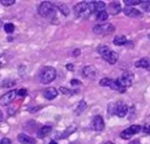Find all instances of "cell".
I'll return each mask as SVG.
<instances>
[{
	"mask_svg": "<svg viewBox=\"0 0 150 144\" xmlns=\"http://www.w3.org/2000/svg\"><path fill=\"white\" fill-rule=\"evenodd\" d=\"M38 13L42 18H53L56 14V6L49 1H43L38 7Z\"/></svg>",
	"mask_w": 150,
	"mask_h": 144,
	"instance_id": "obj_1",
	"label": "cell"
},
{
	"mask_svg": "<svg viewBox=\"0 0 150 144\" xmlns=\"http://www.w3.org/2000/svg\"><path fill=\"white\" fill-rule=\"evenodd\" d=\"M97 52L100 53V55L110 64H115L117 62V59H118V55L117 53H115L114 50H111L109 47L107 46H100Z\"/></svg>",
	"mask_w": 150,
	"mask_h": 144,
	"instance_id": "obj_2",
	"label": "cell"
},
{
	"mask_svg": "<svg viewBox=\"0 0 150 144\" xmlns=\"http://www.w3.org/2000/svg\"><path fill=\"white\" fill-rule=\"evenodd\" d=\"M39 77H40L41 83H43V84L50 83L56 78V70L53 67H45L41 69Z\"/></svg>",
	"mask_w": 150,
	"mask_h": 144,
	"instance_id": "obj_3",
	"label": "cell"
},
{
	"mask_svg": "<svg viewBox=\"0 0 150 144\" xmlns=\"http://www.w3.org/2000/svg\"><path fill=\"white\" fill-rule=\"evenodd\" d=\"M93 30H94L95 34L107 35V34L112 33V32L115 30V27H114V25H111V23H102V25H96V26H94Z\"/></svg>",
	"mask_w": 150,
	"mask_h": 144,
	"instance_id": "obj_4",
	"label": "cell"
},
{
	"mask_svg": "<svg viewBox=\"0 0 150 144\" xmlns=\"http://www.w3.org/2000/svg\"><path fill=\"white\" fill-rule=\"evenodd\" d=\"M117 82L123 87V88H128L134 82V74L131 71H124L118 78H117Z\"/></svg>",
	"mask_w": 150,
	"mask_h": 144,
	"instance_id": "obj_5",
	"label": "cell"
},
{
	"mask_svg": "<svg viewBox=\"0 0 150 144\" xmlns=\"http://www.w3.org/2000/svg\"><path fill=\"white\" fill-rule=\"evenodd\" d=\"M141 130H142V126H141V125L134 124V125H131V126L127 128L125 130H123V131L121 132V137H122L123 139H128V138H130L132 135L138 133Z\"/></svg>",
	"mask_w": 150,
	"mask_h": 144,
	"instance_id": "obj_6",
	"label": "cell"
},
{
	"mask_svg": "<svg viewBox=\"0 0 150 144\" xmlns=\"http://www.w3.org/2000/svg\"><path fill=\"white\" fill-rule=\"evenodd\" d=\"M88 8L89 13H98L102 11H105V4L103 1H88Z\"/></svg>",
	"mask_w": 150,
	"mask_h": 144,
	"instance_id": "obj_7",
	"label": "cell"
},
{
	"mask_svg": "<svg viewBox=\"0 0 150 144\" xmlns=\"http://www.w3.org/2000/svg\"><path fill=\"white\" fill-rule=\"evenodd\" d=\"M16 96V90H9L7 92H5L1 97H0V105H8Z\"/></svg>",
	"mask_w": 150,
	"mask_h": 144,
	"instance_id": "obj_8",
	"label": "cell"
},
{
	"mask_svg": "<svg viewBox=\"0 0 150 144\" xmlns=\"http://www.w3.org/2000/svg\"><path fill=\"white\" fill-rule=\"evenodd\" d=\"M82 75H83V77H86V78L93 80V78L96 77L97 70H96V68H95L94 66H86V67L82 68Z\"/></svg>",
	"mask_w": 150,
	"mask_h": 144,
	"instance_id": "obj_9",
	"label": "cell"
},
{
	"mask_svg": "<svg viewBox=\"0 0 150 144\" xmlns=\"http://www.w3.org/2000/svg\"><path fill=\"white\" fill-rule=\"evenodd\" d=\"M91 129L95 131H102L104 129V121H103L102 116H100V115L94 116V118L91 121Z\"/></svg>",
	"mask_w": 150,
	"mask_h": 144,
	"instance_id": "obj_10",
	"label": "cell"
},
{
	"mask_svg": "<svg viewBox=\"0 0 150 144\" xmlns=\"http://www.w3.org/2000/svg\"><path fill=\"white\" fill-rule=\"evenodd\" d=\"M86 12H89V8H88V1H81V2H79L77 5L74 6V13H75L77 16L84 14Z\"/></svg>",
	"mask_w": 150,
	"mask_h": 144,
	"instance_id": "obj_11",
	"label": "cell"
},
{
	"mask_svg": "<svg viewBox=\"0 0 150 144\" xmlns=\"http://www.w3.org/2000/svg\"><path fill=\"white\" fill-rule=\"evenodd\" d=\"M57 95H59V90H56V89L53 88V87H48V88H46V89L43 90V96H45L47 100H49V101L54 100Z\"/></svg>",
	"mask_w": 150,
	"mask_h": 144,
	"instance_id": "obj_12",
	"label": "cell"
},
{
	"mask_svg": "<svg viewBox=\"0 0 150 144\" xmlns=\"http://www.w3.org/2000/svg\"><path fill=\"white\" fill-rule=\"evenodd\" d=\"M115 114L118 116V117H124L127 114H128V107L122 103V102H118L116 103V110H115Z\"/></svg>",
	"mask_w": 150,
	"mask_h": 144,
	"instance_id": "obj_13",
	"label": "cell"
},
{
	"mask_svg": "<svg viewBox=\"0 0 150 144\" xmlns=\"http://www.w3.org/2000/svg\"><path fill=\"white\" fill-rule=\"evenodd\" d=\"M121 5H120V2H117V1H112V2H110L109 4V6H108V14H111V15H116V14H118L120 12H121Z\"/></svg>",
	"mask_w": 150,
	"mask_h": 144,
	"instance_id": "obj_14",
	"label": "cell"
},
{
	"mask_svg": "<svg viewBox=\"0 0 150 144\" xmlns=\"http://www.w3.org/2000/svg\"><path fill=\"white\" fill-rule=\"evenodd\" d=\"M123 12H124V14L127 16H130V18H139L142 15L138 9H136L134 7H130V6H125V8L123 9Z\"/></svg>",
	"mask_w": 150,
	"mask_h": 144,
	"instance_id": "obj_15",
	"label": "cell"
},
{
	"mask_svg": "<svg viewBox=\"0 0 150 144\" xmlns=\"http://www.w3.org/2000/svg\"><path fill=\"white\" fill-rule=\"evenodd\" d=\"M18 140L22 144H36L35 138L26 135V133H19L18 135Z\"/></svg>",
	"mask_w": 150,
	"mask_h": 144,
	"instance_id": "obj_16",
	"label": "cell"
},
{
	"mask_svg": "<svg viewBox=\"0 0 150 144\" xmlns=\"http://www.w3.org/2000/svg\"><path fill=\"white\" fill-rule=\"evenodd\" d=\"M50 131H52V126H49V125H43V126L39 128V130L36 131L38 138H45Z\"/></svg>",
	"mask_w": 150,
	"mask_h": 144,
	"instance_id": "obj_17",
	"label": "cell"
},
{
	"mask_svg": "<svg viewBox=\"0 0 150 144\" xmlns=\"http://www.w3.org/2000/svg\"><path fill=\"white\" fill-rule=\"evenodd\" d=\"M135 67L136 68H144V69H149L150 70V60L146 59V57H143V59L138 60L135 63Z\"/></svg>",
	"mask_w": 150,
	"mask_h": 144,
	"instance_id": "obj_18",
	"label": "cell"
},
{
	"mask_svg": "<svg viewBox=\"0 0 150 144\" xmlns=\"http://www.w3.org/2000/svg\"><path fill=\"white\" fill-rule=\"evenodd\" d=\"M86 109H87V103L84 101H80L77 107H76V109L74 110V112H75V115H81L82 112H84Z\"/></svg>",
	"mask_w": 150,
	"mask_h": 144,
	"instance_id": "obj_19",
	"label": "cell"
},
{
	"mask_svg": "<svg viewBox=\"0 0 150 144\" xmlns=\"http://www.w3.org/2000/svg\"><path fill=\"white\" fill-rule=\"evenodd\" d=\"M127 43V37L124 35H116L114 37V44L116 46H123Z\"/></svg>",
	"mask_w": 150,
	"mask_h": 144,
	"instance_id": "obj_20",
	"label": "cell"
},
{
	"mask_svg": "<svg viewBox=\"0 0 150 144\" xmlns=\"http://www.w3.org/2000/svg\"><path fill=\"white\" fill-rule=\"evenodd\" d=\"M108 16H109V14L107 11H102V12L96 13V20L97 21H105L108 19Z\"/></svg>",
	"mask_w": 150,
	"mask_h": 144,
	"instance_id": "obj_21",
	"label": "cell"
},
{
	"mask_svg": "<svg viewBox=\"0 0 150 144\" xmlns=\"http://www.w3.org/2000/svg\"><path fill=\"white\" fill-rule=\"evenodd\" d=\"M59 9H60V12L63 14V15H69V8H68V6L67 5H63V4H59L57 6H56Z\"/></svg>",
	"mask_w": 150,
	"mask_h": 144,
	"instance_id": "obj_22",
	"label": "cell"
},
{
	"mask_svg": "<svg viewBox=\"0 0 150 144\" xmlns=\"http://www.w3.org/2000/svg\"><path fill=\"white\" fill-rule=\"evenodd\" d=\"M4 29H5L6 33L12 34V33L14 32V25H13V23H5V25H4Z\"/></svg>",
	"mask_w": 150,
	"mask_h": 144,
	"instance_id": "obj_23",
	"label": "cell"
},
{
	"mask_svg": "<svg viewBox=\"0 0 150 144\" xmlns=\"http://www.w3.org/2000/svg\"><path fill=\"white\" fill-rule=\"evenodd\" d=\"M139 5L145 12H150V1H141Z\"/></svg>",
	"mask_w": 150,
	"mask_h": 144,
	"instance_id": "obj_24",
	"label": "cell"
},
{
	"mask_svg": "<svg viewBox=\"0 0 150 144\" xmlns=\"http://www.w3.org/2000/svg\"><path fill=\"white\" fill-rule=\"evenodd\" d=\"M110 82H111V78L104 77V78H102V80L100 81V85H102V87H109Z\"/></svg>",
	"mask_w": 150,
	"mask_h": 144,
	"instance_id": "obj_25",
	"label": "cell"
},
{
	"mask_svg": "<svg viewBox=\"0 0 150 144\" xmlns=\"http://www.w3.org/2000/svg\"><path fill=\"white\" fill-rule=\"evenodd\" d=\"M125 4H127V6H132V5H139L141 4V1L139 0H125L124 1Z\"/></svg>",
	"mask_w": 150,
	"mask_h": 144,
	"instance_id": "obj_26",
	"label": "cell"
},
{
	"mask_svg": "<svg viewBox=\"0 0 150 144\" xmlns=\"http://www.w3.org/2000/svg\"><path fill=\"white\" fill-rule=\"evenodd\" d=\"M15 2V0H1V5L2 6H12Z\"/></svg>",
	"mask_w": 150,
	"mask_h": 144,
	"instance_id": "obj_27",
	"label": "cell"
},
{
	"mask_svg": "<svg viewBox=\"0 0 150 144\" xmlns=\"http://www.w3.org/2000/svg\"><path fill=\"white\" fill-rule=\"evenodd\" d=\"M16 95L18 96H26L27 95V89H25V88H22V89H19V90H16Z\"/></svg>",
	"mask_w": 150,
	"mask_h": 144,
	"instance_id": "obj_28",
	"label": "cell"
},
{
	"mask_svg": "<svg viewBox=\"0 0 150 144\" xmlns=\"http://www.w3.org/2000/svg\"><path fill=\"white\" fill-rule=\"evenodd\" d=\"M14 84H15V82H14V81H11V82H9V81H7V82H4L1 85H2L4 88H6V87H12V85H14Z\"/></svg>",
	"mask_w": 150,
	"mask_h": 144,
	"instance_id": "obj_29",
	"label": "cell"
},
{
	"mask_svg": "<svg viewBox=\"0 0 150 144\" xmlns=\"http://www.w3.org/2000/svg\"><path fill=\"white\" fill-rule=\"evenodd\" d=\"M142 130H143L145 133L150 135V124H146V125H144V126L142 128Z\"/></svg>",
	"mask_w": 150,
	"mask_h": 144,
	"instance_id": "obj_30",
	"label": "cell"
},
{
	"mask_svg": "<svg viewBox=\"0 0 150 144\" xmlns=\"http://www.w3.org/2000/svg\"><path fill=\"white\" fill-rule=\"evenodd\" d=\"M59 90H60L62 94H64V95H69V94H70V92H69V89H67V88H63V87H61Z\"/></svg>",
	"mask_w": 150,
	"mask_h": 144,
	"instance_id": "obj_31",
	"label": "cell"
},
{
	"mask_svg": "<svg viewBox=\"0 0 150 144\" xmlns=\"http://www.w3.org/2000/svg\"><path fill=\"white\" fill-rule=\"evenodd\" d=\"M0 144H11V139L9 138H2V139H0Z\"/></svg>",
	"mask_w": 150,
	"mask_h": 144,
	"instance_id": "obj_32",
	"label": "cell"
},
{
	"mask_svg": "<svg viewBox=\"0 0 150 144\" xmlns=\"http://www.w3.org/2000/svg\"><path fill=\"white\" fill-rule=\"evenodd\" d=\"M80 55V49H74L73 50V56H79Z\"/></svg>",
	"mask_w": 150,
	"mask_h": 144,
	"instance_id": "obj_33",
	"label": "cell"
},
{
	"mask_svg": "<svg viewBox=\"0 0 150 144\" xmlns=\"http://www.w3.org/2000/svg\"><path fill=\"white\" fill-rule=\"evenodd\" d=\"M40 109V107H35V108H30V109H28L30 112H35V111H38Z\"/></svg>",
	"mask_w": 150,
	"mask_h": 144,
	"instance_id": "obj_34",
	"label": "cell"
},
{
	"mask_svg": "<svg viewBox=\"0 0 150 144\" xmlns=\"http://www.w3.org/2000/svg\"><path fill=\"white\" fill-rule=\"evenodd\" d=\"M70 83H71L73 85H75V84H80L81 82H80L79 80H71V82H70Z\"/></svg>",
	"mask_w": 150,
	"mask_h": 144,
	"instance_id": "obj_35",
	"label": "cell"
},
{
	"mask_svg": "<svg viewBox=\"0 0 150 144\" xmlns=\"http://www.w3.org/2000/svg\"><path fill=\"white\" fill-rule=\"evenodd\" d=\"M129 144H141V143H139V140H138V139H135V140H131Z\"/></svg>",
	"mask_w": 150,
	"mask_h": 144,
	"instance_id": "obj_36",
	"label": "cell"
},
{
	"mask_svg": "<svg viewBox=\"0 0 150 144\" xmlns=\"http://www.w3.org/2000/svg\"><path fill=\"white\" fill-rule=\"evenodd\" d=\"M2 118H4V115H2V111L0 110V122L2 121Z\"/></svg>",
	"mask_w": 150,
	"mask_h": 144,
	"instance_id": "obj_37",
	"label": "cell"
},
{
	"mask_svg": "<svg viewBox=\"0 0 150 144\" xmlns=\"http://www.w3.org/2000/svg\"><path fill=\"white\" fill-rule=\"evenodd\" d=\"M67 69L71 70V69H73V66H71V64H68V66H67Z\"/></svg>",
	"mask_w": 150,
	"mask_h": 144,
	"instance_id": "obj_38",
	"label": "cell"
},
{
	"mask_svg": "<svg viewBox=\"0 0 150 144\" xmlns=\"http://www.w3.org/2000/svg\"><path fill=\"white\" fill-rule=\"evenodd\" d=\"M49 144H57V143H56L55 140H50V142H49Z\"/></svg>",
	"mask_w": 150,
	"mask_h": 144,
	"instance_id": "obj_39",
	"label": "cell"
},
{
	"mask_svg": "<svg viewBox=\"0 0 150 144\" xmlns=\"http://www.w3.org/2000/svg\"><path fill=\"white\" fill-rule=\"evenodd\" d=\"M104 144H114V143H112V142H105Z\"/></svg>",
	"mask_w": 150,
	"mask_h": 144,
	"instance_id": "obj_40",
	"label": "cell"
},
{
	"mask_svg": "<svg viewBox=\"0 0 150 144\" xmlns=\"http://www.w3.org/2000/svg\"><path fill=\"white\" fill-rule=\"evenodd\" d=\"M71 144H80L79 142H74V143H71Z\"/></svg>",
	"mask_w": 150,
	"mask_h": 144,
	"instance_id": "obj_41",
	"label": "cell"
},
{
	"mask_svg": "<svg viewBox=\"0 0 150 144\" xmlns=\"http://www.w3.org/2000/svg\"><path fill=\"white\" fill-rule=\"evenodd\" d=\"M1 25H2V21H1V20H0V26H1Z\"/></svg>",
	"mask_w": 150,
	"mask_h": 144,
	"instance_id": "obj_42",
	"label": "cell"
},
{
	"mask_svg": "<svg viewBox=\"0 0 150 144\" xmlns=\"http://www.w3.org/2000/svg\"><path fill=\"white\" fill-rule=\"evenodd\" d=\"M149 40H150V34H149Z\"/></svg>",
	"mask_w": 150,
	"mask_h": 144,
	"instance_id": "obj_43",
	"label": "cell"
},
{
	"mask_svg": "<svg viewBox=\"0 0 150 144\" xmlns=\"http://www.w3.org/2000/svg\"><path fill=\"white\" fill-rule=\"evenodd\" d=\"M0 66H1V64H0Z\"/></svg>",
	"mask_w": 150,
	"mask_h": 144,
	"instance_id": "obj_44",
	"label": "cell"
}]
</instances>
